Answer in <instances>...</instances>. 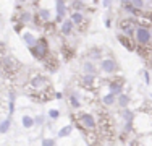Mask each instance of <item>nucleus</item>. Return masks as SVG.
Here are the masks:
<instances>
[{
    "label": "nucleus",
    "instance_id": "obj_1",
    "mask_svg": "<svg viewBox=\"0 0 152 146\" xmlns=\"http://www.w3.org/2000/svg\"><path fill=\"white\" fill-rule=\"evenodd\" d=\"M136 39H137V42H139L141 46H147V44L151 42V39H152L151 29H147L144 26L136 28Z\"/></svg>",
    "mask_w": 152,
    "mask_h": 146
},
{
    "label": "nucleus",
    "instance_id": "obj_2",
    "mask_svg": "<svg viewBox=\"0 0 152 146\" xmlns=\"http://www.w3.org/2000/svg\"><path fill=\"white\" fill-rule=\"evenodd\" d=\"M32 54H34L36 58H44L45 54H47V44L44 39H41V41H37L32 46Z\"/></svg>",
    "mask_w": 152,
    "mask_h": 146
},
{
    "label": "nucleus",
    "instance_id": "obj_3",
    "mask_svg": "<svg viewBox=\"0 0 152 146\" xmlns=\"http://www.w3.org/2000/svg\"><path fill=\"white\" fill-rule=\"evenodd\" d=\"M79 122L83 123V127L88 130H94L96 128V119L91 114H81L79 115Z\"/></svg>",
    "mask_w": 152,
    "mask_h": 146
},
{
    "label": "nucleus",
    "instance_id": "obj_4",
    "mask_svg": "<svg viewBox=\"0 0 152 146\" xmlns=\"http://www.w3.org/2000/svg\"><path fill=\"white\" fill-rule=\"evenodd\" d=\"M100 70L105 72V73H113L117 70V63H115L112 58H104V60L100 62Z\"/></svg>",
    "mask_w": 152,
    "mask_h": 146
},
{
    "label": "nucleus",
    "instance_id": "obj_5",
    "mask_svg": "<svg viewBox=\"0 0 152 146\" xmlns=\"http://www.w3.org/2000/svg\"><path fill=\"white\" fill-rule=\"evenodd\" d=\"M66 15V7H65L63 0H57V20L61 21Z\"/></svg>",
    "mask_w": 152,
    "mask_h": 146
},
{
    "label": "nucleus",
    "instance_id": "obj_6",
    "mask_svg": "<svg viewBox=\"0 0 152 146\" xmlns=\"http://www.w3.org/2000/svg\"><path fill=\"white\" fill-rule=\"evenodd\" d=\"M73 21L71 20H65L63 23H61V32H63L65 36H70L71 31H73Z\"/></svg>",
    "mask_w": 152,
    "mask_h": 146
},
{
    "label": "nucleus",
    "instance_id": "obj_7",
    "mask_svg": "<svg viewBox=\"0 0 152 146\" xmlns=\"http://www.w3.org/2000/svg\"><path fill=\"white\" fill-rule=\"evenodd\" d=\"M83 20H84V16H83L81 12H76V10H75V12L71 13V21H73L75 24H81Z\"/></svg>",
    "mask_w": 152,
    "mask_h": 146
},
{
    "label": "nucleus",
    "instance_id": "obj_8",
    "mask_svg": "<svg viewBox=\"0 0 152 146\" xmlns=\"http://www.w3.org/2000/svg\"><path fill=\"white\" fill-rule=\"evenodd\" d=\"M23 41L26 42V44H28V46H29V47H32V46H34L36 42H37V41H36V38H34V36L31 34V32H24V34H23Z\"/></svg>",
    "mask_w": 152,
    "mask_h": 146
},
{
    "label": "nucleus",
    "instance_id": "obj_9",
    "mask_svg": "<svg viewBox=\"0 0 152 146\" xmlns=\"http://www.w3.org/2000/svg\"><path fill=\"white\" fill-rule=\"evenodd\" d=\"M21 123H23V127L24 128H31L32 125H34V119L32 117H29V115H23V119H21Z\"/></svg>",
    "mask_w": 152,
    "mask_h": 146
},
{
    "label": "nucleus",
    "instance_id": "obj_10",
    "mask_svg": "<svg viewBox=\"0 0 152 146\" xmlns=\"http://www.w3.org/2000/svg\"><path fill=\"white\" fill-rule=\"evenodd\" d=\"M102 102H104L105 105H112V104H115V94H113V93L105 94V96L102 97Z\"/></svg>",
    "mask_w": 152,
    "mask_h": 146
},
{
    "label": "nucleus",
    "instance_id": "obj_11",
    "mask_svg": "<svg viewBox=\"0 0 152 146\" xmlns=\"http://www.w3.org/2000/svg\"><path fill=\"white\" fill-rule=\"evenodd\" d=\"M128 102H129V97L126 94H123V93L118 94V104H120V107H126Z\"/></svg>",
    "mask_w": 152,
    "mask_h": 146
},
{
    "label": "nucleus",
    "instance_id": "obj_12",
    "mask_svg": "<svg viewBox=\"0 0 152 146\" xmlns=\"http://www.w3.org/2000/svg\"><path fill=\"white\" fill-rule=\"evenodd\" d=\"M45 83V80L42 78V76H36V78H32V81H31V86L32 88H41L42 85Z\"/></svg>",
    "mask_w": 152,
    "mask_h": 146
},
{
    "label": "nucleus",
    "instance_id": "obj_13",
    "mask_svg": "<svg viewBox=\"0 0 152 146\" xmlns=\"http://www.w3.org/2000/svg\"><path fill=\"white\" fill-rule=\"evenodd\" d=\"M110 89H112V93L115 94V96H118V94L121 93V89H123V86L121 85H118V83H110Z\"/></svg>",
    "mask_w": 152,
    "mask_h": 146
},
{
    "label": "nucleus",
    "instance_id": "obj_14",
    "mask_svg": "<svg viewBox=\"0 0 152 146\" xmlns=\"http://www.w3.org/2000/svg\"><path fill=\"white\" fill-rule=\"evenodd\" d=\"M71 131H73V127H71V125H66V127H63V128H61V130L58 131V136H60V138L68 136V135H70Z\"/></svg>",
    "mask_w": 152,
    "mask_h": 146
},
{
    "label": "nucleus",
    "instance_id": "obj_15",
    "mask_svg": "<svg viewBox=\"0 0 152 146\" xmlns=\"http://www.w3.org/2000/svg\"><path fill=\"white\" fill-rule=\"evenodd\" d=\"M10 119H5L3 120L2 123H0V133H7V131H8V128H10Z\"/></svg>",
    "mask_w": 152,
    "mask_h": 146
},
{
    "label": "nucleus",
    "instance_id": "obj_16",
    "mask_svg": "<svg viewBox=\"0 0 152 146\" xmlns=\"http://www.w3.org/2000/svg\"><path fill=\"white\" fill-rule=\"evenodd\" d=\"M39 16H41L44 21H47V20H50V12L47 8H42L41 12H39Z\"/></svg>",
    "mask_w": 152,
    "mask_h": 146
},
{
    "label": "nucleus",
    "instance_id": "obj_17",
    "mask_svg": "<svg viewBox=\"0 0 152 146\" xmlns=\"http://www.w3.org/2000/svg\"><path fill=\"white\" fill-rule=\"evenodd\" d=\"M84 70H86V73H91V75L96 73V68H94V65L91 63V62H86L84 63Z\"/></svg>",
    "mask_w": 152,
    "mask_h": 146
},
{
    "label": "nucleus",
    "instance_id": "obj_18",
    "mask_svg": "<svg viewBox=\"0 0 152 146\" xmlns=\"http://www.w3.org/2000/svg\"><path fill=\"white\" fill-rule=\"evenodd\" d=\"M10 114L15 112V94H10V107H8Z\"/></svg>",
    "mask_w": 152,
    "mask_h": 146
},
{
    "label": "nucleus",
    "instance_id": "obj_19",
    "mask_svg": "<svg viewBox=\"0 0 152 146\" xmlns=\"http://www.w3.org/2000/svg\"><path fill=\"white\" fill-rule=\"evenodd\" d=\"M131 3H133V7H134V8H142L144 7V0H131Z\"/></svg>",
    "mask_w": 152,
    "mask_h": 146
},
{
    "label": "nucleus",
    "instance_id": "obj_20",
    "mask_svg": "<svg viewBox=\"0 0 152 146\" xmlns=\"http://www.w3.org/2000/svg\"><path fill=\"white\" fill-rule=\"evenodd\" d=\"M92 81H94V76L91 75V73L84 76V85H86V86H91V85H92Z\"/></svg>",
    "mask_w": 152,
    "mask_h": 146
},
{
    "label": "nucleus",
    "instance_id": "obj_21",
    "mask_svg": "<svg viewBox=\"0 0 152 146\" xmlns=\"http://www.w3.org/2000/svg\"><path fill=\"white\" fill-rule=\"evenodd\" d=\"M29 20H31V13H29V12L21 13V21H23V23H28Z\"/></svg>",
    "mask_w": 152,
    "mask_h": 146
},
{
    "label": "nucleus",
    "instance_id": "obj_22",
    "mask_svg": "<svg viewBox=\"0 0 152 146\" xmlns=\"http://www.w3.org/2000/svg\"><path fill=\"white\" fill-rule=\"evenodd\" d=\"M58 115H60V112L55 111V109H50V111H49V117H50V119H58Z\"/></svg>",
    "mask_w": 152,
    "mask_h": 146
},
{
    "label": "nucleus",
    "instance_id": "obj_23",
    "mask_svg": "<svg viewBox=\"0 0 152 146\" xmlns=\"http://www.w3.org/2000/svg\"><path fill=\"white\" fill-rule=\"evenodd\" d=\"M118 39H120V41L123 42V46H125V47H128V49H131V46H129V39H126L125 36H118Z\"/></svg>",
    "mask_w": 152,
    "mask_h": 146
},
{
    "label": "nucleus",
    "instance_id": "obj_24",
    "mask_svg": "<svg viewBox=\"0 0 152 146\" xmlns=\"http://www.w3.org/2000/svg\"><path fill=\"white\" fill-rule=\"evenodd\" d=\"M123 117L126 119V122H133V112L125 111V112H123Z\"/></svg>",
    "mask_w": 152,
    "mask_h": 146
},
{
    "label": "nucleus",
    "instance_id": "obj_25",
    "mask_svg": "<svg viewBox=\"0 0 152 146\" xmlns=\"http://www.w3.org/2000/svg\"><path fill=\"white\" fill-rule=\"evenodd\" d=\"M73 8L75 10H81L83 8V0H75V2H73Z\"/></svg>",
    "mask_w": 152,
    "mask_h": 146
},
{
    "label": "nucleus",
    "instance_id": "obj_26",
    "mask_svg": "<svg viewBox=\"0 0 152 146\" xmlns=\"http://www.w3.org/2000/svg\"><path fill=\"white\" fill-rule=\"evenodd\" d=\"M71 104H73V107L78 109V107H79V99H78L76 96H71Z\"/></svg>",
    "mask_w": 152,
    "mask_h": 146
},
{
    "label": "nucleus",
    "instance_id": "obj_27",
    "mask_svg": "<svg viewBox=\"0 0 152 146\" xmlns=\"http://www.w3.org/2000/svg\"><path fill=\"white\" fill-rule=\"evenodd\" d=\"M34 122L37 123V125H42V122H44V117H42V115H37V117L34 119Z\"/></svg>",
    "mask_w": 152,
    "mask_h": 146
},
{
    "label": "nucleus",
    "instance_id": "obj_28",
    "mask_svg": "<svg viewBox=\"0 0 152 146\" xmlns=\"http://www.w3.org/2000/svg\"><path fill=\"white\" fill-rule=\"evenodd\" d=\"M110 3H112V0H102V7H110Z\"/></svg>",
    "mask_w": 152,
    "mask_h": 146
},
{
    "label": "nucleus",
    "instance_id": "obj_29",
    "mask_svg": "<svg viewBox=\"0 0 152 146\" xmlns=\"http://www.w3.org/2000/svg\"><path fill=\"white\" fill-rule=\"evenodd\" d=\"M42 145H44V146H49V145H53V140H44V141H42Z\"/></svg>",
    "mask_w": 152,
    "mask_h": 146
},
{
    "label": "nucleus",
    "instance_id": "obj_30",
    "mask_svg": "<svg viewBox=\"0 0 152 146\" xmlns=\"http://www.w3.org/2000/svg\"><path fill=\"white\" fill-rule=\"evenodd\" d=\"M144 78H146V83L149 85V73H147V72H144Z\"/></svg>",
    "mask_w": 152,
    "mask_h": 146
},
{
    "label": "nucleus",
    "instance_id": "obj_31",
    "mask_svg": "<svg viewBox=\"0 0 152 146\" xmlns=\"http://www.w3.org/2000/svg\"><path fill=\"white\" fill-rule=\"evenodd\" d=\"M129 2H131V0H121V3H123V5H125V3H129Z\"/></svg>",
    "mask_w": 152,
    "mask_h": 146
},
{
    "label": "nucleus",
    "instance_id": "obj_32",
    "mask_svg": "<svg viewBox=\"0 0 152 146\" xmlns=\"http://www.w3.org/2000/svg\"><path fill=\"white\" fill-rule=\"evenodd\" d=\"M18 2H26V0H18Z\"/></svg>",
    "mask_w": 152,
    "mask_h": 146
},
{
    "label": "nucleus",
    "instance_id": "obj_33",
    "mask_svg": "<svg viewBox=\"0 0 152 146\" xmlns=\"http://www.w3.org/2000/svg\"><path fill=\"white\" fill-rule=\"evenodd\" d=\"M83 2H84V0H83Z\"/></svg>",
    "mask_w": 152,
    "mask_h": 146
}]
</instances>
